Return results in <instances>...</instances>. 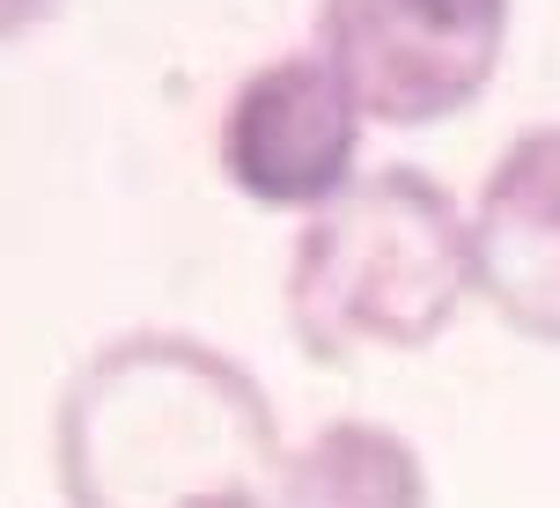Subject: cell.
<instances>
[{
  "label": "cell",
  "mask_w": 560,
  "mask_h": 508,
  "mask_svg": "<svg viewBox=\"0 0 560 508\" xmlns=\"http://www.w3.org/2000/svg\"><path fill=\"white\" fill-rule=\"evenodd\" d=\"M472 295V222L420 163L362 169L295 228L288 332L310 362L420 354L457 324Z\"/></svg>",
  "instance_id": "obj_2"
},
{
  "label": "cell",
  "mask_w": 560,
  "mask_h": 508,
  "mask_svg": "<svg viewBox=\"0 0 560 508\" xmlns=\"http://www.w3.org/2000/svg\"><path fill=\"white\" fill-rule=\"evenodd\" d=\"M362 104L310 45V52L266 59L236 82L214 126V163L252 206L310 222L362 177Z\"/></svg>",
  "instance_id": "obj_4"
},
{
  "label": "cell",
  "mask_w": 560,
  "mask_h": 508,
  "mask_svg": "<svg viewBox=\"0 0 560 508\" xmlns=\"http://www.w3.org/2000/svg\"><path fill=\"white\" fill-rule=\"evenodd\" d=\"M67 508H288L273 398L229 346L192 332H118L52 413Z\"/></svg>",
  "instance_id": "obj_1"
},
{
  "label": "cell",
  "mask_w": 560,
  "mask_h": 508,
  "mask_svg": "<svg viewBox=\"0 0 560 508\" xmlns=\"http://www.w3.org/2000/svg\"><path fill=\"white\" fill-rule=\"evenodd\" d=\"M67 8V0H0V45L8 37H30V29H45Z\"/></svg>",
  "instance_id": "obj_7"
},
{
  "label": "cell",
  "mask_w": 560,
  "mask_h": 508,
  "mask_svg": "<svg viewBox=\"0 0 560 508\" xmlns=\"http://www.w3.org/2000/svg\"><path fill=\"white\" fill-rule=\"evenodd\" d=\"M288 508H435L428 457L384 421H325L288 450Z\"/></svg>",
  "instance_id": "obj_6"
},
{
  "label": "cell",
  "mask_w": 560,
  "mask_h": 508,
  "mask_svg": "<svg viewBox=\"0 0 560 508\" xmlns=\"http://www.w3.org/2000/svg\"><path fill=\"white\" fill-rule=\"evenodd\" d=\"M516 0H317V52L369 126L420 133L494 88Z\"/></svg>",
  "instance_id": "obj_3"
},
{
  "label": "cell",
  "mask_w": 560,
  "mask_h": 508,
  "mask_svg": "<svg viewBox=\"0 0 560 508\" xmlns=\"http://www.w3.org/2000/svg\"><path fill=\"white\" fill-rule=\"evenodd\" d=\"M472 295L509 332L560 346V126H524L479 177Z\"/></svg>",
  "instance_id": "obj_5"
}]
</instances>
